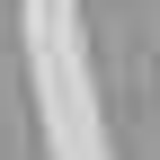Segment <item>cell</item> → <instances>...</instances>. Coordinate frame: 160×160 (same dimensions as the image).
I'll list each match as a JSON object with an SVG mask.
<instances>
[]
</instances>
